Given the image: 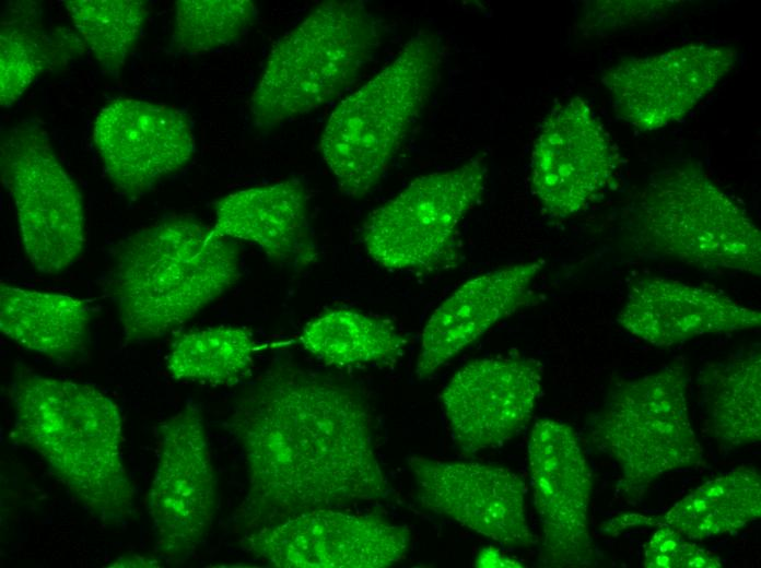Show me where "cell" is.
Returning a JSON list of instances; mask_svg holds the SVG:
<instances>
[{"label":"cell","instance_id":"6da1fadb","mask_svg":"<svg viewBox=\"0 0 761 568\" xmlns=\"http://www.w3.org/2000/svg\"><path fill=\"white\" fill-rule=\"evenodd\" d=\"M227 426L246 466L236 512L245 533L389 494L368 405L333 377L296 364L273 365L238 392Z\"/></svg>","mask_w":761,"mask_h":568},{"label":"cell","instance_id":"7a4b0ae2","mask_svg":"<svg viewBox=\"0 0 761 568\" xmlns=\"http://www.w3.org/2000/svg\"><path fill=\"white\" fill-rule=\"evenodd\" d=\"M13 438L34 451L99 523L134 514V488L122 457L118 405L98 388L24 372L12 386Z\"/></svg>","mask_w":761,"mask_h":568},{"label":"cell","instance_id":"3957f363","mask_svg":"<svg viewBox=\"0 0 761 568\" xmlns=\"http://www.w3.org/2000/svg\"><path fill=\"white\" fill-rule=\"evenodd\" d=\"M241 273L233 239L187 214L142 226L114 249L106 275L126 340L161 338L227 292Z\"/></svg>","mask_w":761,"mask_h":568},{"label":"cell","instance_id":"277c9868","mask_svg":"<svg viewBox=\"0 0 761 568\" xmlns=\"http://www.w3.org/2000/svg\"><path fill=\"white\" fill-rule=\"evenodd\" d=\"M622 241L635 256L759 276L761 234L695 163L655 173L634 198Z\"/></svg>","mask_w":761,"mask_h":568},{"label":"cell","instance_id":"5b68a950","mask_svg":"<svg viewBox=\"0 0 761 568\" xmlns=\"http://www.w3.org/2000/svg\"><path fill=\"white\" fill-rule=\"evenodd\" d=\"M441 57L437 37L418 32L329 116L320 151L344 194L362 198L384 176L433 92Z\"/></svg>","mask_w":761,"mask_h":568},{"label":"cell","instance_id":"8992f818","mask_svg":"<svg viewBox=\"0 0 761 568\" xmlns=\"http://www.w3.org/2000/svg\"><path fill=\"white\" fill-rule=\"evenodd\" d=\"M380 39V23L363 2L316 4L271 50L250 97L255 123L270 128L336 99Z\"/></svg>","mask_w":761,"mask_h":568},{"label":"cell","instance_id":"52a82bcc","mask_svg":"<svg viewBox=\"0 0 761 568\" xmlns=\"http://www.w3.org/2000/svg\"><path fill=\"white\" fill-rule=\"evenodd\" d=\"M690 371L676 358L662 368L614 384L590 416V442L619 470L618 493L637 504L662 475L703 464V448L691 424Z\"/></svg>","mask_w":761,"mask_h":568},{"label":"cell","instance_id":"ba28073f","mask_svg":"<svg viewBox=\"0 0 761 568\" xmlns=\"http://www.w3.org/2000/svg\"><path fill=\"white\" fill-rule=\"evenodd\" d=\"M0 178L32 265L49 275L71 267L86 244L83 196L37 120L24 119L2 134Z\"/></svg>","mask_w":761,"mask_h":568},{"label":"cell","instance_id":"9c48e42d","mask_svg":"<svg viewBox=\"0 0 761 568\" xmlns=\"http://www.w3.org/2000/svg\"><path fill=\"white\" fill-rule=\"evenodd\" d=\"M485 179L487 167L479 158L415 178L365 221L362 240L367 253L390 270L436 268L484 190Z\"/></svg>","mask_w":761,"mask_h":568},{"label":"cell","instance_id":"30bf717a","mask_svg":"<svg viewBox=\"0 0 761 568\" xmlns=\"http://www.w3.org/2000/svg\"><path fill=\"white\" fill-rule=\"evenodd\" d=\"M157 461L147 497L155 552L187 559L211 530L216 478L200 409L188 403L160 426Z\"/></svg>","mask_w":761,"mask_h":568},{"label":"cell","instance_id":"8fae6325","mask_svg":"<svg viewBox=\"0 0 761 568\" xmlns=\"http://www.w3.org/2000/svg\"><path fill=\"white\" fill-rule=\"evenodd\" d=\"M410 543L405 525L325 508L246 532L242 547L277 568H386L406 557Z\"/></svg>","mask_w":761,"mask_h":568},{"label":"cell","instance_id":"7c38bea8","mask_svg":"<svg viewBox=\"0 0 761 568\" xmlns=\"http://www.w3.org/2000/svg\"><path fill=\"white\" fill-rule=\"evenodd\" d=\"M528 462L541 526L539 565L592 566V473L575 430L557 419L537 421L528 438Z\"/></svg>","mask_w":761,"mask_h":568},{"label":"cell","instance_id":"4fadbf2b","mask_svg":"<svg viewBox=\"0 0 761 568\" xmlns=\"http://www.w3.org/2000/svg\"><path fill=\"white\" fill-rule=\"evenodd\" d=\"M619 156L609 133L579 96L559 104L542 121L534 142L529 182L553 218L583 212L611 185Z\"/></svg>","mask_w":761,"mask_h":568},{"label":"cell","instance_id":"5bb4252c","mask_svg":"<svg viewBox=\"0 0 761 568\" xmlns=\"http://www.w3.org/2000/svg\"><path fill=\"white\" fill-rule=\"evenodd\" d=\"M737 63L730 46L691 43L664 52L628 58L601 81L617 116L654 131L682 120Z\"/></svg>","mask_w":761,"mask_h":568},{"label":"cell","instance_id":"9a60e30c","mask_svg":"<svg viewBox=\"0 0 761 568\" xmlns=\"http://www.w3.org/2000/svg\"><path fill=\"white\" fill-rule=\"evenodd\" d=\"M92 138L114 188L132 200L185 168L196 152L191 123L184 113L129 97L101 108Z\"/></svg>","mask_w":761,"mask_h":568},{"label":"cell","instance_id":"2e32d148","mask_svg":"<svg viewBox=\"0 0 761 568\" xmlns=\"http://www.w3.org/2000/svg\"><path fill=\"white\" fill-rule=\"evenodd\" d=\"M407 463L424 509L506 546L536 542L526 516V486L515 472L422 455L409 457Z\"/></svg>","mask_w":761,"mask_h":568},{"label":"cell","instance_id":"e0dca14e","mask_svg":"<svg viewBox=\"0 0 761 568\" xmlns=\"http://www.w3.org/2000/svg\"><path fill=\"white\" fill-rule=\"evenodd\" d=\"M541 381L532 358H479L458 369L441 394L456 447L473 454L512 439L531 418Z\"/></svg>","mask_w":761,"mask_h":568},{"label":"cell","instance_id":"ac0fdd59","mask_svg":"<svg viewBox=\"0 0 761 568\" xmlns=\"http://www.w3.org/2000/svg\"><path fill=\"white\" fill-rule=\"evenodd\" d=\"M617 322L651 345L670 347L701 335L759 328L761 312L721 291L645 276L630 286Z\"/></svg>","mask_w":761,"mask_h":568},{"label":"cell","instance_id":"d6986e66","mask_svg":"<svg viewBox=\"0 0 761 568\" xmlns=\"http://www.w3.org/2000/svg\"><path fill=\"white\" fill-rule=\"evenodd\" d=\"M542 267V261L510 264L463 283L424 326L417 378L431 377L497 321L516 311Z\"/></svg>","mask_w":761,"mask_h":568},{"label":"cell","instance_id":"ffe728a7","mask_svg":"<svg viewBox=\"0 0 761 568\" xmlns=\"http://www.w3.org/2000/svg\"><path fill=\"white\" fill-rule=\"evenodd\" d=\"M304 187L295 180L232 192L215 203L213 232L258 246L281 263L306 267L317 259Z\"/></svg>","mask_w":761,"mask_h":568},{"label":"cell","instance_id":"44dd1931","mask_svg":"<svg viewBox=\"0 0 761 568\" xmlns=\"http://www.w3.org/2000/svg\"><path fill=\"white\" fill-rule=\"evenodd\" d=\"M91 310L83 299L0 284V330L30 352L68 362L86 353Z\"/></svg>","mask_w":761,"mask_h":568},{"label":"cell","instance_id":"7402d4cb","mask_svg":"<svg viewBox=\"0 0 761 568\" xmlns=\"http://www.w3.org/2000/svg\"><path fill=\"white\" fill-rule=\"evenodd\" d=\"M703 431L724 448L761 439L759 347L703 364L696 375Z\"/></svg>","mask_w":761,"mask_h":568},{"label":"cell","instance_id":"603a6c76","mask_svg":"<svg viewBox=\"0 0 761 568\" xmlns=\"http://www.w3.org/2000/svg\"><path fill=\"white\" fill-rule=\"evenodd\" d=\"M31 4L12 10L0 24V105H14L35 79L66 69L85 52L78 32L57 26L47 29Z\"/></svg>","mask_w":761,"mask_h":568},{"label":"cell","instance_id":"cb8c5ba5","mask_svg":"<svg viewBox=\"0 0 761 568\" xmlns=\"http://www.w3.org/2000/svg\"><path fill=\"white\" fill-rule=\"evenodd\" d=\"M760 516V473L744 464L696 487L671 506L662 521L687 539L703 540L737 532Z\"/></svg>","mask_w":761,"mask_h":568},{"label":"cell","instance_id":"d4e9b609","mask_svg":"<svg viewBox=\"0 0 761 568\" xmlns=\"http://www.w3.org/2000/svg\"><path fill=\"white\" fill-rule=\"evenodd\" d=\"M298 341L311 355L337 367L393 364L407 344L389 322L351 309L317 316L305 324Z\"/></svg>","mask_w":761,"mask_h":568},{"label":"cell","instance_id":"484cf974","mask_svg":"<svg viewBox=\"0 0 761 568\" xmlns=\"http://www.w3.org/2000/svg\"><path fill=\"white\" fill-rule=\"evenodd\" d=\"M257 350V342L246 328L210 327L176 338L166 367L176 380L233 386L249 374Z\"/></svg>","mask_w":761,"mask_h":568},{"label":"cell","instance_id":"4316f807","mask_svg":"<svg viewBox=\"0 0 761 568\" xmlns=\"http://www.w3.org/2000/svg\"><path fill=\"white\" fill-rule=\"evenodd\" d=\"M63 5L101 68L118 76L148 16L142 0H68Z\"/></svg>","mask_w":761,"mask_h":568},{"label":"cell","instance_id":"83f0119b","mask_svg":"<svg viewBox=\"0 0 761 568\" xmlns=\"http://www.w3.org/2000/svg\"><path fill=\"white\" fill-rule=\"evenodd\" d=\"M257 16L249 0H179L173 48L182 54L214 50L235 42Z\"/></svg>","mask_w":761,"mask_h":568},{"label":"cell","instance_id":"f1b7e54d","mask_svg":"<svg viewBox=\"0 0 761 568\" xmlns=\"http://www.w3.org/2000/svg\"><path fill=\"white\" fill-rule=\"evenodd\" d=\"M644 548L646 568H719L722 559L713 552L687 541L667 524L657 526Z\"/></svg>","mask_w":761,"mask_h":568},{"label":"cell","instance_id":"f546056e","mask_svg":"<svg viewBox=\"0 0 761 568\" xmlns=\"http://www.w3.org/2000/svg\"><path fill=\"white\" fill-rule=\"evenodd\" d=\"M663 524L662 516H645L641 513H619L600 524V531L608 537L620 535L631 528H649Z\"/></svg>","mask_w":761,"mask_h":568},{"label":"cell","instance_id":"4dcf8cb0","mask_svg":"<svg viewBox=\"0 0 761 568\" xmlns=\"http://www.w3.org/2000/svg\"><path fill=\"white\" fill-rule=\"evenodd\" d=\"M108 567H161V561L155 556L133 554L117 558Z\"/></svg>","mask_w":761,"mask_h":568}]
</instances>
